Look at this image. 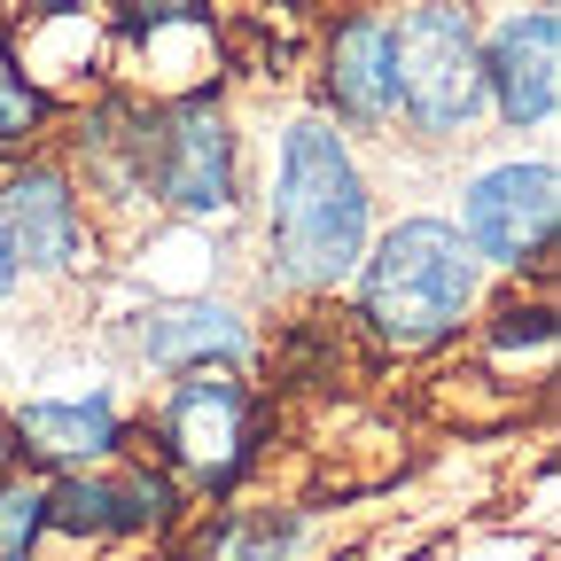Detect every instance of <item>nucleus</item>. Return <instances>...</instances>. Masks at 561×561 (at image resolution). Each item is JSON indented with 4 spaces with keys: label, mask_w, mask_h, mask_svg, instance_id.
<instances>
[{
    "label": "nucleus",
    "mask_w": 561,
    "mask_h": 561,
    "mask_svg": "<svg viewBox=\"0 0 561 561\" xmlns=\"http://www.w3.org/2000/svg\"><path fill=\"white\" fill-rule=\"evenodd\" d=\"M9 453H16V445H9V430H0V476H9Z\"/></svg>",
    "instance_id": "nucleus-17"
},
{
    "label": "nucleus",
    "mask_w": 561,
    "mask_h": 561,
    "mask_svg": "<svg viewBox=\"0 0 561 561\" xmlns=\"http://www.w3.org/2000/svg\"><path fill=\"white\" fill-rule=\"evenodd\" d=\"M140 351L157 367H210V359H242V320L219 305H180V312H149L140 320Z\"/></svg>",
    "instance_id": "nucleus-11"
},
{
    "label": "nucleus",
    "mask_w": 561,
    "mask_h": 561,
    "mask_svg": "<svg viewBox=\"0 0 561 561\" xmlns=\"http://www.w3.org/2000/svg\"><path fill=\"white\" fill-rule=\"evenodd\" d=\"M164 437H172V453H180L187 476L227 483V476L242 468V453H250V390H242L234 375L195 367V375L172 390V405H164Z\"/></svg>",
    "instance_id": "nucleus-5"
},
{
    "label": "nucleus",
    "mask_w": 561,
    "mask_h": 561,
    "mask_svg": "<svg viewBox=\"0 0 561 561\" xmlns=\"http://www.w3.org/2000/svg\"><path fill=\"white\" fill-rule=\"evenodd\" d=\"M16 437L47 460H102L117 445V405L110 398H70V405H24Z\"/></svg>",
    "instance_id": "nucleus-12"
},
{
    "label": "nucleus",
    "mask_w": 561,
    "mask_h": 561,
    "mask_svg": "<svg viewBox=\"0 0 561 561\" xmlns=\"http://www.w3.org/2000/svg\"><path fill=\"white\" fill-rule=\"evenodd\" d=\"M273 250L289 265V280H343L367 250V187L320 117L289 125V140H280Z\"/></svg>",
    "instance_id": "nucleus-1"
},
{
    "label": "nucleus",
    "mask_w": 561,
    "mask_h": 561,
    "mask_svg": "<svg viewBox=\"0 0 561 561\" xmlns=\"http://www.w3.org/2000/svg\"><path fill=\"white\" fill-rule=\"evenodd\" d=\"M164 195L195 219H219L234 203V149H227V125L210 110H180L164 133Z\"/></svg>",
    "instance_id": "nucleus-7"
},
{
    "label": "nucleus",
    "mask_w": 561,
    "mask_h": 561,
    "mask_svg": "<svg viewBox=\"0 0 561 561\" xmlns=\"http://www.w3.org/2000/svg\"><path fill=\"white\" fill-rule=\"evenodd\" d=\"M538 9H546V0H538Z\"/></svg>",
    "instance_id": "nucleus-18"
},
{
    "label": "nucleus",
    "mask_w": 561,
    "mask_h": 561,
    "mask_svg": "<svg viewBox=\"0 0 561 561\" xmlns=\"http://www.w3.org/2000/svg\"><path fill=\"white\" fill-rule=\"evenodd\" d=\"M47 530V483H16L0 476V561H24Z\"/></svg>",
    "instance_id": "nucleus-13"
},
{
    "label": "nucleus",
    "mask_w": 561,
    "mask_h": 561,
    "mask_svg": "<svg viewBox=\"0 0 561 561\" xmlns=\"http://www.w3.org/2000/svg\"><path fill=\"white\" fill-rule=\"evenodd\" d=\"M16 280V257H9V234H0V289H9Z\"/></svg>",
    "instance_id": "nucleus-16"
},
{
    "label": "nucleus",
    "mask_w": 561,
    "mask_h": 561,
    "mask_svg": "<svg viewBox=\"0 0 561 561\" xmlns=\"http://www.w3.org/2000/svg\"><path fill=\"white\" fill-rule=\"evenodd\" d=\"M328 94H335L343 117H359V125H382L398 110V70H390V24L382 16H359V24L335 32Z\"/></svg>",
    "instance_id": "nucleus-9"
},
{
    "label": "nucleus",
    "mask_w": 561,
    "mask_h": 561,
    "mask_svg": "<svg viewBox=\"0 0 561 561\" xmlns=\"http://www.w3.org/2000/svg\"><path fill=\"white\" fill-rule=\"evenodd\" d=\"M0 234H9V257L16 265H39V273H62L79 257V203L55 172H24L9 195H0Z\"/></svg>",
    "instance_id": "nucleus-8"
},
{
    "label": "nucleus",
    "mask_w": 561,
    "mask_h": 561,
    "mask_svg": "<svg viewBox=\"0 0 561 561\" xmlns=\"http://www.w3.org/2000/svg\"><path fill=\"white\" fill-rule=\"evenodd\" d=\"M483 87L500 94L507 125H546L553 117V94H561V24H553V9L507 16L500 32H491Z\"/></svg>",
    "instance_id": "nucleus-6"
},
{
    "label": "nucleus",
    "mask_w": 561,
    "mask_h": 561,
    "mask_svg": "<svg viewBox=\"0 0 561 561\" xmlns=\"http://www.w3.org/2000/svg\"><path fill=\"white\" fill-rule=\"evenodd\" d=\"M553 164H500L483 172L460 203L468 219V242L491 257V265H530L546 242H553Z\"/></svg>",
    "instance_id": "nucleus-4"
},
{
    "label": "nucleus",
    "mask_w": 561,
    "mask_h": 561,
    "mask_svg": "<svg viewBox=\"0 0 561 561\" xmlns=\"http://www.w3.org/2000/svg\"><path fill=\"white\" fill-rule=\"evenodd\" d=\"M476 305V257L445 219H405L398 234H382L375 265H367V320L382 343L421 351L468 320Z\"/></svg>",
    "instance_id": "nucleus-2"
},
{
    "label": "nucleus",
    "mask_w": 561,
    "mask_h": 561,
    "mask_svg": "<svg viewBox=\"0 0 561 561\" xmlns=\"http://www.w3.org/2000/svg\"><path fill=\"white\" fill-rule=\"evenodd\" d=\"M172 507V483L164 476H70L47 491V523H70V530H140V523H164Z\"/></svg>",
    "instance_id": "nucleus-10"
},
{
    "label": "nucleus",
    "mask_w": 561,
    "mask_h": 561,
    "mask_svg": "<svg viewBox=\"0 0 561 561\" xmlns=\"http://www.w3.org/2000/svg\"><path fill=\"white\" fill-rule=\"evenodd\" d=\"M390 70H398V102L421 117V133H460L483 110V47L468 9H453V0H421L390 32Z\"/></svg>",
    "instance_id": "nucleus-3"
},
{
    "label": "nucleus",
    "mask_w": 561,
    "mask_h": 561,
    "mask_svg": "<svg viewBox=\"0 0 561 561\" xmlns=\"http://www.w3.org/2000/svg\"><path fill=\"white\" fill-rule=\"evenodd\" d=\"M32 117H39V94H32V79H24V70H9V62H0V140L32 133Z\"/></svg>",
    "instance_id": "nucleus-15"
},
{
    "label": "nucleus",
    "mask_w": 561,
    "mask_h": 561,
    "mask_svg": "<svg viewBox=\"0 0 561 561\" xmlns=\"http://www.w3.org/2000/svg\"><path fill=\"white\" fill-rule=\"evenodd\" d=\"M297 538V523H250V530H227L219 553H203V561H280Z\"/></svg>",
    "instance_id": "nucleus-14"
}]
</instances>
